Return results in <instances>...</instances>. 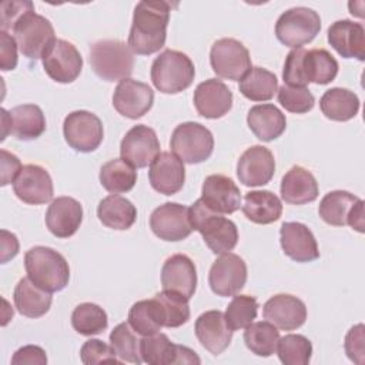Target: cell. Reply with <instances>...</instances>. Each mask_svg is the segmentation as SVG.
<instances>
[{"label":"cell","instance_id":"f35d334b","mask_svg":"<svg viewBox=\"0 0 365 365\" xmlns=\"http://www.w3.org/2000/svg\"><path fill=\"white\" fill-rule=\"evenodd\" d=\"M100 182L111 194L127 192L137 182V171L123 158H114L100 168Z\"/></svg>","mask_w":365,"mask_h":365},{"label":"cell","instance_id":"f6af8a7d","mask_svg":"<svg viewBox=\"0 0 365 365\" xmlns=\"http://www.w3.org/2000/svg\"><path fill=\"white\" fill-rule=\"evenodd\" d=\"M258 314V302L251 295H235L225 309V322L234 332L248 327Z\"/></svg>","mask_w":365,"mask_h":365},{"label":"cell","instance_id":"d6a6232c","mask_svg":"<svg viewBox=\"0 0 365 365\" xmlns=\"http://www.w3.org/2000/svg\"><path fill=\"white\" fill-rule=\"evenodd\" d=\"M241 210L251 222L265 225L279 220L282 214V202L268 190H255L245 194Z\"/></svg>","mask_w":365,"mask_h":365},{"label":"cell","instance_id":"8992f818","mask_svg":"<svg viewBox=\"0 0 365 365\" xmlns=\"http://www.w3.org/2000/svg\"><path fill=\"white\" fill-rule=\"evenodd\" d=\"M11 33L20 53L30 60L43 58L48 47L57 40L50 20L34 13V9L26 11L16 21Z\"/></svg>","mask_w":365,"mask_h":365},{"label":"cell","instance_id":"7402d4cb","mask_svg":"<svg viewBox=\"0 0 365 365\" xmlns=\"http://www.w3.org/2000/svg\"><path fill=\"white\" fill-rule=\"evenodd\" d=\"M201 200L214 212L232 214L241 207V192L237 184L227 175H208L201 188Z\"/></svg>","mask_w":365,"mask_h":365},{"label":"cell","instance_id":"4dcf8cb0","mask_svg":"<svg viewBox=\"0 0 365 365\" xmlns=\"http://www.w3.org/2000/svg\"><path fill=\"white\" fill-rule=\"evenodd\" d=\"M247 124L254 135L261 141L278 138L287 128V118L274 104H257L247 114Z\"/></svg>","mask_w":365,"mask_h":365},{"label":"cell","instance_id":"7c38bea8","mask_svg":"<svg viewBox=\"0 0 365 365\" xmlns=\"http://www.w3.org/2000/svg\"><path fill=\"white\" fill-rule=\"evenodd\" d=\"M46 131V117L36 104H20L10 111L1 108V141L7 134L17 140L30 141L38 138Z\"/></svg>","mask_w":365,"mask_h":365},{"label":"cell","instance_id":"60d3db41","mask_svg":"<svg viewBox=\"0 0 365 365\" xmlns=\"http://www.w3.org/2000/svg\"><path fill=\"white\" fill-rule=\"evenodd\" d=\"M71 325L76 332L84 336L101 334L108 327L106 311L93 302L78 304L71 314Z\"/></svg>","mask_w":365,"mask_h":365},{"label":"cell","instance_id":"ee69618b","mask_svg":"<svg viewBox=\"0 0 365 365\" xmlns=\"http://www.w3.org/2000/svg\"><path fill=\"white\" fill-rule=\"evenodd\" d=\"M128 324L141 336L158 332L163 325L154 299H143L133 304L128 311Z\"/></svg>","mask_w":365,"mask_h":365},{"label":"cell","instance_id":"5bb4252c","mask_svg":"<svg viewBox=\"0 0 365 365\" xmlns=\"http://www.w3.org/2000/svg\"><path fill=\"white\" fill-rule=\"evenodd\" d=\"M143 362L150 365H174V364H200V356L184 345H177L163 332L143 336L140 342Z\"/></svg>","mask_w":365,"mask_h":365},{"label":"cell","instance_id":"d4e9b609","mask_svg":"<svg viewBox=\"0 0 365 365\" xmlns=\"http://www.w3.org/2000/svg\"><path fill=\"white\" fill-rule=\"evenodd\" d=\"M279 242L284 254L292 261L311 262L319 258L317 240L302 222H284L279 228Z\"/></svg>","mask_w":365,"mask_h":365},{"label":"cell","instance_id":"7a4b0ae2","mask_svg":"<svg viewBox=\"0 0 365 365\" xmlns=\"http://www.w3.org/2000/svg\"><path fill=\"white\" fill-rule=\"evenodd\" d=\"M24 268L30 281L44 291L58 292L68 285V262L50 247L37 245L30 248L24 254Z\"/></svg>","mask_w":365,"mask_h":365},{"label":"cell","instance_id":"1f68e13d","mask_svg":"<svg viewBox=\"0 0 365 365\" xmlns=\"http://www.w3.org/2000/svg\"><path fill=\"white\" fill-rule=\"evenodd\" d=\"M17 311L27 318H40L46 315L51 307V292L38 288L30 278H21L13 294Z\"/></svg>","mask_w":365,"mask_h":365},{"label":"cell","instance_id":"f546056e","mask_svg":"<svg viewBox=\"0 0 365 365\" xmlns=\"http://www.w3.org/2000/svg\"><path fill=\"white\" fill-rule=\"evenodd\" d=\"M281 197L285 202L302 205L318 198L319 188L312 173L301 165L291 167L281 180Z\"/></svg>","mask_w":365,"mask_h":365},{"label":"cell","instance_id":"f5cc1de1","mask_svg":"<svg viewBox=\"0 0 365 365\" xmlns=\"http://www.w3.org/2000/svg\"><path fill=\"white\" fill-rule=\"evenodd\" d=\"M13 365H46L47 364V355L43 348L37 345H24L19 348L13 358H11Z\"/></svg>","mask_w":365,"mask_h":365},{"label":"cell","instance_id":"603a6c76","mask_svg":"<svg viewBox=\"0 0 365 365\" xmlns=\"http://www.w3.org/2000/svg\"><path fill=\"white\" fill-rule=\"evenodd\" d=\"M148 181L153 190L160 194H177L185 181L184 163L170 151L160 153L150 165Z\"/></svg>","mask_w":365,"mask_h":365},{"label":"cell","instance_id":"8d00e7d4","mask_svg":"<svg viewBox=\"0 0 365 365\" xmlns=\"http://www.w3.org/2000/svg\"><path fill=\"white\" fill-rule=\"evenodd\" d=\"M240 93L251 101H268L278 90L277 76L264 67H251L240 80Z\"/></svg>","mask_w":365,"mask_h":365},{"label":"cell","instance_id":"30bf717a","mask_svg":"<svg viewBox=\"0 0 365 365\" xmlns=\"http://www.w3.org/2000/svg\"><path fill=\"white\" fill-rule=\"evenodd\" d=\"M210 64L218 77L240 81L251 68V57L248 48L241 41L224 37L212 43Z\"/></svg>","mask_w":365,"mask_h":365},{"label":"cell","instance_id":"44dd1931","mask_svg":"<svg viewBox=\"0 0 365 365\" xmlns=\"http://www.w3.org/2000/svg\"><path fill=\"white\" fill-rule=\"evenodd\" d=\"M264 318L281 331H294L307 321V307L295 295L277 294L262 307Z\"/></svg>","mask_w":365,"mask_h":365},{"label":"cell","instance_id":"ac0fdd59","mask_svg":"<svg viewBox=\"0 0 365 365\" xmlns=\"http://www.w3.org/2000/svg\"><path fill=\"white\" fill-rule=\"evenodd\" d=\"M154 103L153 88L138 80H121L113 93V107L118 114L137 120L147 114Z\"/></svg>","mask_w":365,"mask_h":365},{"label":"cell","instance_id":"ab89813d","mask_svg":"<svg viewBox=\"0 0 365 365\" xmlns=\"http://www.w3.org/2000/svg\"><path fill=\"white\" fill-rule=\"evenodd\" d=\"M279 331L268 321L251 322L245 327L244 342L247 348L257 356H271L277 351Z\"/></svg>","mask_w":365,"mask_h":365},{"label":"cell","instance_id":"74e56055","mask_svg":"<svg viewBox=\"0 0 365 365\" xmlns=\"http://www.w3.org/2000/svg\"><path fill=\"white\" fill-rule=\"evenodd\" d=\"M154 302L161 319V325L167 328H178L188 322L190 319V305L185 297L171 292L161 291L154 295Z\"/></svg>","mask_w":365,"mask_h":365},{"label":"cell","instance_id":"681fc988","mask_svg":"<svg viewBox=\"0 0 365 365\" xmlns=\"http://www.w3.org/2000/svg\"><path fill=\"white\" fill-rule=\"evenodd\" d=\"M34 4L29 0L16 1V0H7L3 1L0 6V26L1 30L7 31L11 30L16 21L29 10H33Z\"/></svg>","mask_w":365,"mask_h":365},{"label":"cell","instance_id":"c3c4849f","mask_svg":"<svg viewBox=\"0 0 365 365\" xmlns=\"http://www.w3.org/2000/svg\"><path fill=\"white\" fill-rule=\"evenodd\" d=\"M305 51L307 50L301 47V48H294L287 54L284 70H282L284 84L292 86V87H305L308 84L302 71V58Z\"/></svg>","mask_w":365,"mask_h":365},{"label":"cell","instance_id":"2e32d148","mask_svg":"<svg viewBox=\"0 0 365 365\" xmlns=\"http://www.w3.org/2000/svg\"><path fill=\"white\" fill-rule=\"evenodd\" d=\"M150 228L163 241H181L191 232L190 207L178 202H164L150 215Z\"/></svg>","mask_w":365,"mask_h":365},{"label":"cell","instance_id":"bcb514c9","mask_svg":"<svg viewBox=\"0 0 365 365\" xmlns=\"http://www.w3.org/2000/svg\"><path fill=\"white\" fill-rule=\"evenodd\" d=\"M278 103L289 113L304 114L312 110L315 104V98L312 93L307 87H292V86H281L277 94Z\"/></svg>","mask_w":365,"mask_h":365},{"label":"cell","instance_id":"e575fe53","mask_svg":"<svg viewBox=\"0 0 365 365\" xmlns=\"http://www.w3.org/2000/svg\"><path fill=\"white\" fill-rule=\"evenodd\" d=\"M319 108L322 114L334 121H348L354 118L359 111L358 96L342 87H334L327 90L321 100Z\"/></svg>","mask_w":365,"mask_h":365},{"label":"cell","instance_id":"ba28073f","mask_svg":"<svg viewBox=\"0 0 365 365\" xmlns=\"http://www.w3.org/2000/svg\"><path fill=\"white\" fill-rule=\"evenodd\" d=\"M321 30L319 14L309 7H292L275 23V36L287 47L301 48L311 43Z\"/></svg>","mask_w":365,"mask_h":365},{"label":"cell","instance_id":"836d02e7","mask_svg":"<svg viewBox=\"0 0 365 365\" xmlns=\"http://www.w3.org/2000/svg\"><path fill=\"white\" fill-rule=\"evenodd\" d=\"M97 217L107 228L124 231L135 222L137 208L125 197L111 194L98 202Z\"/></svg>","mask_w":365,"mask_h":365},{"label":"cell","instance_id":"9a60e30c","mask_svg":"<svg viewBox=\"0 0 365 365\" xmlns=\"http://www.w3.org/2000/svg\"><path fill=\"white\" fill-rule=\"evenodd\" d=\"M43 67L47 76L57 83H73L81 73L83 57L76 46L67 40L57 38L44 53Z\"/></svg>","mask_w":365,"mask_h":365},{"label":"cell","instance_id":"8fae6325","mask_svg":"<svg viewBox=\"0 0 365 365\" xmlns=\"http://www.w3.org/2000/svg\"><path fill=\"white\" fill-rule=\"evenodd\" d=\"M66 143L78 153H91L97 150L104 137L101 120L91 111H71L63 123Z\"/></svg>","mask_w":365,"mask_h":365},{"label":"cell","instance_id":"484cf974","mask_svg":"<svg viewBox=\"0 0 365 365\" xmlns=\"http://www.w3.org/2000/svg\"><path fill=\"white\" fill-rule=\"evenodd\" d=\"M46 227L57 238H68L77 232L83 221V207L73 197H57L46 211Z\"/></svg>","mask_w":365,"mask_h":365},{"label":"cell","instance_id":"83f0119b","mask_svg":"<svg viewBox=\"0 0 365 365\" xmlns=\"http://www.w3.org/2000/svg\"><path fill=\"white\" fill-rule=\"evenodd\" d=\"M194 106L205 118H221L232 107V91L218 78L200 83L194 91Z\"/></svg>","mask_w":365,"mask_h":365},{"label":"cell","instance_id":"e0dca14e","mask_svg":"<svg viewBox=\"0 0 365 365\" xmlns=\"http://www.w3.org/2000/svg\"><path fill=\"white\" fill-rule=\"evenodd\" d=\"M160 154V141L155 131L144 124L130 128L121 140L120 155L134 168H144Z\"/></svg>","mask_w":365,"mask_h":365},{"label":"cell","instance_id":"ffe728a7","mask_svg":"<svg viewBox=\"0 0 365 365\" xmlns=\"http://www.w3.org/2000/svg\"><path fill=\"white\" fill-rule=\"evenodd\" d=\"M274 154L264 145H252L247 148L237 163L238 180L247 187H259L268 184L274 177Z\"/></svg>","mask_w":365,"mask_h":365},{"label":"cell","instance_id":"3957f363","mask_svg":"<svg viewBox=\"0 0 365 365\" xmlns=\"http://www.w3.org/2000/svg\"><path fill=\"white\" fill-rule=\"evenodd\" d=\"M190 222L192 230L202 235L205 245L214 254L230 252L238 242L235 222L222 214L211 211L201 198L190 207Z\"/></svg>","mask_w":365,"mask_h":365},{"label":"cell","instance_id":"db71d44e","mask_svg":"<svg viewBox=\"0 0 365 365\" xmlns=\"http://www.w3.org/2000/svg\"><path fill=\"white\" fill-rule=\"evenodd\" d=\"M0 164H1V185H7L10 182H14L16 177L19 175V173L21 171V163L17 158V155L6 151V150H0Z\"/></svg>","mask_w":365,"mask_h":365},{"label":"cell","instance_id":"11a10c76","mask_svg":"<svg viewBox=\"0 0 365 365\" xmlns=\"http://www.w3.org/2000/svg\"><path fill=\"white\" fill-rule=\"evenodd\" d=\"M19 252V240L13 232L1 230V262L6 264Z\"/></svg>","mask_w":365,"mask_h":365},{"label":"cell","instance_id":"f1b7e54d","mask_svg":"<svg viewBox=\"0 0 365 365\" xmlns=\"http://www.w3.org/2000/svg\"><path fill=\"white\" fill-rule=\"evenodd\" d=\"M328 43L344 58H365V30L361 23L336 20L328 27Z\"/></svg>","mask_w":365,"mask_h":365},{"label":"cell","instance_id":"f907efd6","mask_svg":"<svg viewBox=\"0 0 365 365\" xmlns=\"http://www.w3.org/2000/svg\"><path fill=\"white\" fill-rule=\"evenodd\" d=\"M365 327L362 324H358L352 327L348 334L345 335V342L344 348L351 361L355 364H362L364 362V355H365Z\"/></svg>","mask_w":365,"mask_h":365},{"label":"cell","instance_id":"4316f807","mask_svg":"<svg viewBox=\"0 0 365 365\" xmlns=\"http://www.w3.org/2000/svg\"><path fill=\"white\" fill-rule=\"evenodd\" d=\"M194 331L198 342L215 356L222 354L232 339V331L225 322L224 312L218 309L202 312L195 319Z\"/></svg>","mask_w":365,"mask_h":365},{"label":"cell","instance_id":"6da1fadb","mask_svg":"<svg viewBox=\"0 0 365 365\" xmlns=\"http://www.w3.org/2000/svg\"><path fill=\"white\" fill-rule=\"evenodd\" d=\"M171 4L163 0L140 1L133 13L128 47L133 53L148 56L164 47Z\"/></svg>","mask_w":365,"mask_h":365},{"label":"cell","instance_id":"5b68a950","mask_svg":"<svg viewBox=\"0 0 365 365\" xmlns=\"http://www.w3.org/2000/svg\"><path fill=\"white\" fill-rule=\"evenodd\" d=\"M195 67L191 58L178 50H164L151 64V81L164 94H177L188 88Z\"/></svg>","mask_w":365,"mask_h":365},{"label":"cell","instance_id":"816d5d0a","mask_svg":"<svg viewBox=\"0 0 365 365\" xmlns=\"http://www.w3.org/2000/svg\"><path fill=\"white\" fill-rule=\"evenodd\" d=\"M0 67L3 71L14 70L17 66V43L7 31L0 30Z\"/></svg>","mask_w":365,"mask_h":365},{"label":"cell","instance_id":"4fadbf2b","mask_svg":"<svg viewBox=\"0 0 365 365\" xmlns=\"http://www.w3.org/2000/svg\"><path fill=\"white\" fill-rule=\"evenodd\" d=\"M247 282V264L232 252H225L218 257L208 274V284L211 291L218 297L237 295Z\"/></svg>","mask_w":365,"mask_h":365},{"label":"cell","instance_id":"7dc6e473","mask_svg":"<svg viewBox=\"0 0 365 365\" xmlns=\"http://www.w3.org/2000/svg\"><path fill=\"white\" fill-rule=\"evenodd\" d=\"M81 362L86 365H94L101 362H114L118 364L121 361L117 359V354L114 352L111 345H107L101 339H88L83 344L80 349Z\"/></svg>","mask_w":365,"mask_h":365},{"label":"cell","instance_id":"9c48e42d","mask_svg":"<svg viewBox=\"0 0 365 365\" xmlns=\"http://www.w3.org/2000/svg\"><path fill=\"white\" fill-rule=\"evenodd\" d=\"M318 214L329 225H349L358 232H364V201L348 191L335 190L325 194L319 202Z\"/></svg>","mask_w":365,"mask_h":365},{"label":"cell","instance_id":"7bdbcfd3","mask_svg":"<svg viewBox=\"0 0 365 365\" xmlns=\"http://www.w3.org/2000/svg\"><path fill=\"white\" fill-rule=\"evenodd\" d=\"M277 354L284 365H308L312 356V344L304 335L288 334L279 338Z\"/></svg>","mask_w":365,"mask_h":365},{"label":"cell","instance_id":"cb8c5ba5","mask_svg":"<svg viewBox=\"0 0 365 365\" xmlns=\"http://www.w3.org/2000/svg\"><path fill=\"white\" fill-rule=\"evenodd\" d=\"M161 285L164 291L191 299L197 288V268L192 259L184 254L168 257L161 268Z\"/></svg>","mask_w":365,"mask_h":365},{"label":"cell","instance_id":"277c9868","mask_svg":"<svg viewBox=\"0 0 365 365\" xmlns=\"http://www.w3.org/2000/svg\"><path fill=\"white\" fill-rule=\"evenodd\" d=\"M93 71L106 81L128 78L134 68V53L121 40H98L90 47Z\"/></svg>","mask_w":365,"mask_h":365},{"label":"cell","instance_id":"52a82bcc","mask_svg":"<svg viewBox=\"0 0 365 365\" xmlns=\"http://www.w3.org/2000/svg\"><path fill=\"white\" fill-rule=\"evenodd\" d=\"M170 148L182 163L200 164L212 154L214 137L212 133L200 123H181L171 134Z\"/></svg>","mask_w":365,"mask_h":365},{"label":"cell","instance_id":"d590c367","mask_svg":"<svg viewBox=\"0 0 365 365\" xmlns=\"http://www.w3.org/2000/svg\"><path fill=\"white\" fill-rule=\"evenodd\" d=\"M338 61L325 48L307 50L302 58V71L307 83L319 86L328 84L335 80L338 74Z\"/></svg>","mask_w":365,"mask_h":365},{"label":"cell","instance_id":"d6986e66","mask_svg":"<svg viewBox=\"0 0 365 365\" xmlns=\"http://www.w3.org/2000/svg\"><path fill=\"white\" fill-rule=\"evenodd\" d=\"M16 197L31 205L46 204L53 198V180L46 168L37 164L23 165L13 182Z\"/></svg>","mask_w":365,"mask_h":365},{"label":"cell","instance_id":"b9f144b4","mask_svg":"<svg viewBox=\"0 0 365 365\" xmlns=\"http://www.w3.org/2000/svg\"><path fill=\"white\" fill-rule=\"evenodd\" d=\"M140 342L138 334L130 327L128 322H121L110 334V345L113 346L114 352L120 358V361L131 362V364H141V354H140Z\"/></svg>","mask_w":365,"mask_h":365}]
</instances>
